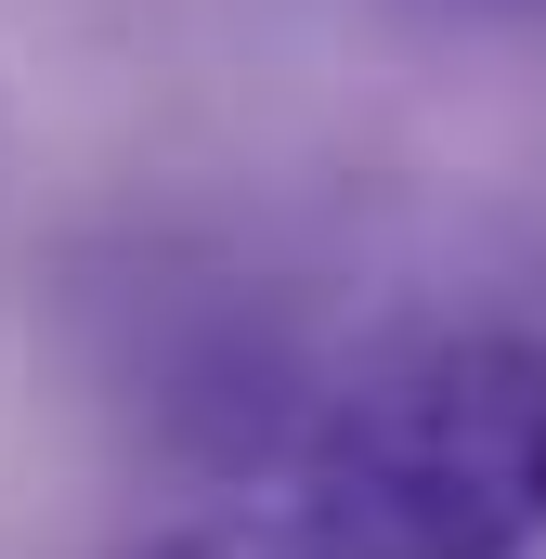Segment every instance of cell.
I'll use <instances>...</instances> for the list:
<instances>
[{
  "label": "cell",
  "instance_id": "obj_1",
  "mask_svg": "<svg viewBox=\"0 0 546 559\" xmlns=\"http://www.w3.org/2000/svg\"><path fill=\"white\" fill-rule=\"evenodd\" d=\"M286 559H534L546 547V338L429 325L352 365L286 455Z\"/></svg>",
  "mask_w": 546,
  "mask_h": 559
},
{
  "label": "cell",
  "instance_id": "obj_2",
  "mask_svg": "<svg viewBox=\"0 0 546 559\" xmlns=\"http://www.w3.org/2000/svg\"><path fill=\"white\" fill-rule=\"evenodd\" d=\"M429 13H546V0H429Z\"/></svg>",
  "mask_w": 546,
  "mask_h": 559
}]
</instances>
